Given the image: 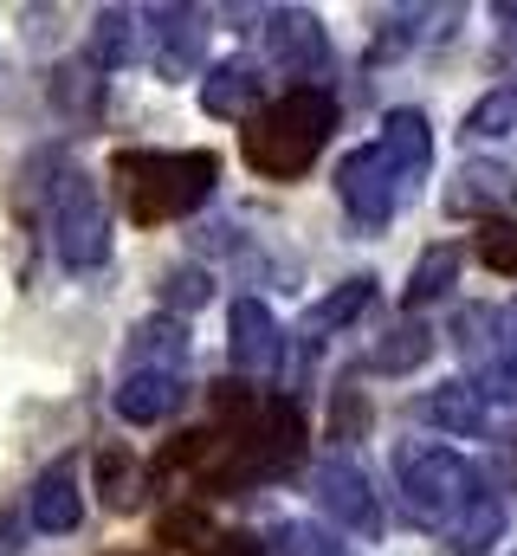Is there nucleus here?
<instances>
[{"instance_id":"f257e3e1","label":"nucleus","mask_w":517,"mask_h":556,"mask_svg":"<svg viewBox=\"0 0 517 556\" xmlns=\"http://www.w3.org/2000/svg\"><path fill=\"white\" fill-rule=\"evenodd\" d=\"M124 207L136 227H162V220H188L214 201L220 188V155L214 149H124L111 162Z\"/></svg>"},{"instance_id":"f03ea898","label":"nucleus","mask_w":517,"mask_h":556,"mask_svg":"<svg viewBox=\"0 0 517 556\" xmlns=\"http://www.w3.org/2000/svg\"><path fill=\"white\" fill-rule=\"evenodd\" d=\"M330 137H337V98L330 91H285V98L258 104L253 117H247L240 155L265 181H298L324 155Z\"/></svg>"},{"instance_id":"7ed1b4c3","label":"nucleus","mask_w":517,"mask_h":556,"mask_svg":"<svg viewBox=\"0 0 517 556\" xmlns=\"http://www.w3.org/2000/svg\"><path fill=\"white\" fill-rule=\"evenodd\" d=\"M394 485H401V505L420 531H446L486 492V472L466 453L440 446V440H414V446L394 453Z\"/></svg>"},{"instance_id":"20e7f679","label":"nucleus","mask_w":517,"mask_h":556,"mask_svg":"<svg viewBox=\"0 0 517 556\" xmlns=\"http://www.w3.org/2000/svg\"><path fill=\"white\" fill-rule=\"evenodd\" d=\"M46 220H52V253H59V266L98 273V266L111 260V214H104V194H98V181H91L85 168H72V162L59 168Z\"/></svg>"},{"instance_id":"39448f33","label":"nucleus","mask_w":517,"mask_h":556,"mask_svg":"<svg viewBox=\"0 0 517 556\" xmlns=\"http://www.w3.org/2000/svg\"><path fill=\"white\" fill-rule=\"evenodd\" d=\"M258 20H265V59L285 78H298L291 91H324V78H330V33H324V20L311 7H265Z\"/></svg>"},{"instance_id":"423d86ee","label":"nucleus","mask_w":517,"mask_h":556,"mask_svg":"<svg viewBox=\"0 0 517 556\" xmlns=\"http://www.w3.org/2000/svg\"><path fill=\"white\" fill-rule=\"evenodd\" d=\"M136 26H142V52H149V65H155L162 78H194V72L207 65V33H214V13H207V7H181V0H168V7L136 13Z\"/></svg>"},{"instance_id":"0eeeda50","label":"nucleus","mask_w":517,"mask_h":556,"mask_svg":"<svg viewBox=\"0 0 517 556\" xmlns=\"http://www.w3.org/2000/svg\"><path fill=\"white\" fill-rule=\"evenodd\" d=\"M311 498H317V511H324L337 531H350V538H363V544L382 538V498H376L369 472H363L350 453H330V459L311 466Z\"/></svg>"},{"instance_id":"6e6552de","label":"nucleus","mask_w":517,"mask_h":556,"mask_svg":"<svg viewBox=\"0 0 517 556\" xmlns=\"http://www.w3.org/2000/svg\"><path fill=\"white\" fill-rule=\"evenodd\" d=\"M337 201H343V214H350L356 233H388V220L401 207V188H394V175L382 168L376 142L369 149H350L337 162Z\"/></svg>"},{"instance_id":"1a4fd4ad","label":"nucleus","mask_w":517,"mask_h":556,"mask_svg":"<svg viewBox=\"0 0 517 556\" xmlns=\"http://www.w3.org/2000/svg\"><path fill=\"white\" fill-rule=\"evenodd\" d=\"M227 363L247 382H278V369H285V330H278V317H272L265 298H234V311H227Z\"/></svg>"},{"instance_id":"9d476101","label":"nucleus","mask_w":517,"mask_h":556,"mask_svg":"<svg viewBox=\"0 0 517 556\" xmlns=\"http://www.w3.org/2000/svg\"><path fill=\"white\" fill-rule=\"evenodd\" d=\"M512 207H517V168L512 162L466 155L453 168V188H446V214L453 220H492V214H512Z\"/></svg>"},{"instance_id":"9b49d317","label":"nucleus","mask_w":517,"mask_h":556,"mask_svg":"<svg viewBox=\"0 0 517 556\" xmlns=\"http://www.w3.org/2000/svg\"><path fill=\"white\" fill-rule=\"evenodd\" d=\"M376 155H382V168L394 175V188H401V194H407V188H420V175L433 168V124H427V111L394 104V111L382 117Z\"/></svg>"},{"instance_id":"f8f14e48","label":"nucleus","mask_w":517,"mask_h":556,"mask_svg":"<svg viewBox=\"0 0 517 556\" xmlns=\"http://www.w3.org/2000/svg\"><path fill=\"white\" fill-rule=\"evenodd\" d=\"M26 518H33V531H46V538H72V531H78L85 498H78V459H72V453H65V459H52V466L33 479Z\"/></svg>"},{"instance_id":"ddd939ff","label":"nucleus","mask_w":517,"mask_h":556,"mask_svg":"<svg viewBox=\"0 0 517 556\" xmlns=\"http://www.w3.org/2000/svg\"><path fill=\"white\" fill-rule=\"evenodd\" d=\"M111 408L129 420V427H155V420H175L188 408V376H155V369H142V376H124L117 382V395H111Z\"/></svg>"},{"instance_id":"4468645a","label":"nucleus","mask_w":517,"mask_h":556,"mask_svg":"<svg viewBox=\"0 0 517 556\" xmlns=\"http://www.w3.org/2000/svg\"><path fill=\"white\" fill-rule=\"evenodd\" d=\"M181 363H188V324H181L175 311H155V317H142V324L129 330V369L124 376H142V369L181 376Z\"/></svg>"},{"instance_id":"2eb2a0df","label":"nucleus","mask_w":517,"mask_h":556,"mask_svg":"<svg viewBox=\"0 0 517 556\" xmlns=\"http://www.w3.org/2000/svg\"><path fill=\"white\" fill-rule=\"evenodd\" d=\"M258 78L253 59H220V65H207V78H201V111L207 117H220V124H247L258 111Z\"/></svg>"},{"instance_id":"dca6fc26","label":"nucleus","mask_w":517,"mask_h":556,"mask_svg":"<svg viewBox=\"0 0 517 556\" xmlns=\"http://www.w3.org/2000/svg\"><path fill=\"white\" fill-rule=\"evenodd\" d=\"M136 52H142L136 7H98V13H91V39H85V65H91L98 78H111V72L136 65Z\"/></svg>"},{"instance_id":"f3484780","label":"nucleus","mask_w":517,"mask_h":556,"mask_svg":"<svg viewBox=\"0 0 517 556\" xmlns=\"http://www.w3.org/2000/svg\"><path fill=\"white\" fill-rule=\"evenodd\" d=\"M420 420H427V427H446V433H459V440H479V433L492 427V408L472 395V382H440V389L420 395Z\"/></svg>"},{"instance_id":"a211bd4d","label":"nucleus","mask_w":517,"mask_h":556,"mask_svg":"<svg viewBox=\"0 0 517 556\" xmlns=\"http://www.w3.org/2000/svg\"><path fill=\"white\" fill-rule=\"evenodd\" d=\"M376 278L363 273V278H343L337 291H324L311 311H304V337L317 343V337H330V330H350V324H363V311H376Z\"/></svg>"},{"instance_id":"6ab92c4d","label":"nucleus","mask_w":517,"mask_h":556,"mask_svg":"<svg viewBox=\"0 0 517 556\" xmlns=\"http://www.w3.org/2000/svg\"><path fill=\"white\" fill-rule=\"evenodd\" d=\"M427 356H433V330H427L420 317H407V324L382 330V337L363 350V369H369V376H414Z\"/></svg>"},{"instance_id":"aec40b11","label":"nucleus","mask_w":517,"mask_h":556,"mask_svg":"<svg viewBox=\"0 0 517 556\" xmlns=\"http://www.w3.org/2000/svg\"><path fill=\"white\" fill-rule=\"evenodd\" d=\"M453 20H466L459 7H394L382 26V39H376V52H407V46H433V39H446L453 33Z\"/></svg>"},{"instance_id":"412c9836","label":"nucleus","mask_w":517,"mask_h":556,"mask_svg":"<svg viewBox=\"0 0 517 556\" xmlns=\"http://www.w3.org/2000/svg\"><path fill=\"white\" fill-rule=\"evenodd\" d=\"M505 538V505L492 492H479L453 525H446V551L453 556H492V544Z\"/></svg>"},{"instance_id":"4be33fe9","label":"nucleus","mask_w":517,"mask_h":556,"mask_svg":"<svg viewBox=\"0 0 517 556\" xmlns=\"http://www.w3.org/2000/svg\"><path fill=\"white\" fill-rule=\"evenodd\" d=\"M453 343H459V356H466L472 369L512 356L505 337H499V304H459V311H453Z\"/></svg>"},{"instance_id":"5701e85b","label":"nucleus","mask_w":517,"mask_h":556,"mask_svg":"<svg viewBox=\"0 0 517 556\" xmlns=\"http://www.w3.org/2000/svg\"><path fill=\"white\" fill-rule=\"evenodd\" d=\"M453 278H459V247H427L420 253V266L407 273V311H420V304H433V298H446L453 291Z\"/></svg>"},{"instance_id":"b1692460","label":"nucleus","mask_w":517,"mask_h":556,"mask_svg":"<svg viewBox=\"0 0 517 556\" xmlns=\"http://www.w3.org/2000/svg\"><path fill=\"white\" fill-rule=\"evenodd\" d=\"M265 551H278V556H350V544H343L330 525L291 518V525H278V531H272V544H265Z\"/></svg>"},{"instance_id":"393cba45","label":"nucleus","mask_w":517,"mask_h":556,"mask_svg":"<svg viewBox=\"0 0 517 556\" xmlns=\"http://www.w3.org/2000/svg\"><path fill=\"white\" fill-rule=\"evenodd\" d=\"M466 137L492 142V137H512L517 130V85H499V91H486L472 111H466V124H459Z\"/></svg>"},{"instance_id":"a878e982","label":"nucleus","mask_w":517,"mask_h":556,"mask_svg":"<svg viewBox=\"0 0 517 556\" xmlns=\"http://www.w3.org/2000/svg\"><path fill=\"white\" fill-rule=\"evenodd\" d=\"M155 538H162V544L194 551V544H207L214 531H207V511H201V505H175V511H162V518H155Z\"/></svg>"},{"instance_id":"bb28decb","label":"nucleus","mask_w":517,"mask_h":556,"mask_svg":"<svg viewBox=\"0 0 517 556\" xmlns=\"http://www.w3.org/2000/svg\"><path fill=\"white\" fill-rule=\"evenodd\" d=\"M369 395H363V389H356V382H343V389H337V408H330V440H363V433H369Z\"/></svg>"},{"instance_id":"cd10ccee","label":"nucleus","mask_w":517,"mask_h":556,"mask_svg":"<svg viewBox=\"0 0 517 556\" xmlns=\"http://www.w3.org/2000/svg\"><path fill=\"white\" fill-rule=\"evenodd\" d=\"M162 298H168L175 311H194V304L214 298V273H207V266H175V273L162 278Z\"/></svg>"},{"instance_id":"c85d7f7f","label":"nucleus","mask_w":517,"mask_h":556,"mask_svg":"<svg viewBox=\"0 0 517 556\" xmlns=\"http://www.w3.org/2000/svg\"><path fill=\"white\" fill-rule=\"evenodd\" d=\"M98 479H104V492H111V505H117V511H136V492H142V472L129 466L124 453H98Z\"/></svg>"},{"instance_id":"c756f323","label":"nucleus","mask_w":517,"mask_h":556,"mask_svg":"<svg viewBox=\"0 0 517 556\" xmlns=\"http://www.w3.org/2000/svg\"><path fill=\"white\" fill-rule=\"evenodd\" d=\"M472 395H479L486 408H492V402H499V408H517V356H499V363H486V369L472 376Z\"/></svg>"},{"instance_id":"7c9ffc66","label":"nucleus","mask_w":517,"mask_h":556,"mask_svg":"<svg viewBox=\"0 0 517 556\" xmlns=\"http://www.w3.org/2000/svg\"><path fill=\"white\" fill-rule=\"evenodd\" d=\"M479 260L492 273H517V227H486L479 233Z\"/></svg>"},{"instance_id":"2f4dec72","label":"nucleus","mask_w":517,"mask_h":556,"mask_svg":"<svg viewBox=\"0 0 517 556\" xmlns=\"http://www.w3.org/2000/svg\"><path fill=\"white\" fill-rule=\"evenodd\" d=\"M194 556H272V551L258 544L253 531H220V538H207Z\"/></svg>"},{"instance_id":"473e14b6","label":"nucleus","mask_w":517,"mask_h":556,"mask_svg":"<svg viewBox=\"0 0 517 556\" xmlns=\"http://www.w3.org/2000/svg\"><path fill=\"white\" fill-rule=\"evenodd\" d=\"M499 337H505V350L517 356V304H505V311H499Z\"/></svg>"},{"instance_id":"72a5a7b5","label":"nucleus","mask_w":517,"mask_h":556,"mask_svg":"<svg viewBox=\"0 0 517 556\" xmlns=\"http://www.w3.org/2000/svg\"><path fill=\"white\" fill-rule=\"evenodd\" d=\"M512 556H517V551H512Z\"/></svg>"}]
</instances>
